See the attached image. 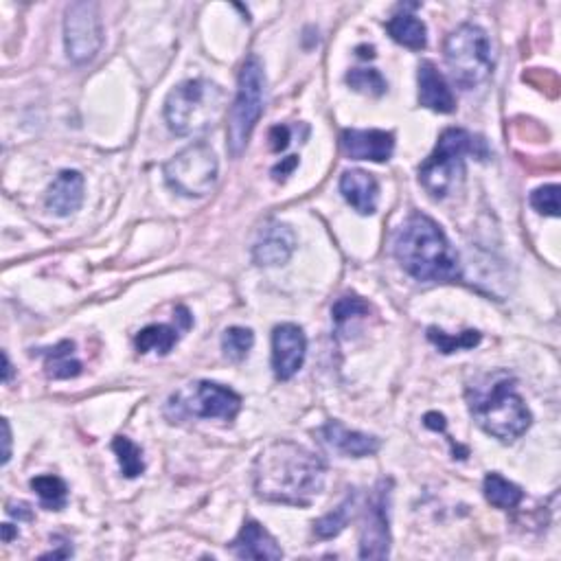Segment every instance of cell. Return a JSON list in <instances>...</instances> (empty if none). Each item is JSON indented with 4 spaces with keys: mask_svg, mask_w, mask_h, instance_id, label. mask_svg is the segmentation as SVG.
I'll list each match as a JSON object with an SVG mask.
<instances>
[{
    "mask_svg": "<svg viewBox=\"0 0 561 561\" xmlns=\"http://www.w3.org/2000/svg\"><path fill=\"white\" fill-rule=\"evenodd\" d=\"M7 513L9 515H14V518L18 520H31V511H29V505H25V502H9L7 505Z\"/></svg>",
    "mask_w": 561,
    "mask_h": 561,
    "instance_id": "obj_35",
    "label": "cell"
},
{
    "mask_svg": "<svg viewBox=\"0 0 561 561\" xmlns=\"http://www.w3.org/2000/svg\"><path fill=\"white\" fill-rule=\"evenodd\" d=\"M483 491L489 505L496 509H515L522 502V489L500 474H487Z\"/></svg>",
    "mask_w": 561,
    "mask_h": 561,
    "instance_id": "obj_22",
    "label": "cell"
},
{
    "mask_svg": "<svg viewBox=\"0 0 561 561\" xmlns=\"http://www.w3.org/2000/svg\"><path fill=\"white\" fill-rule=\"evenodd\" d=\"M296 250V235L288 224L272 222L259 233L253 248V259L257 266H283Z\"/></svg>",
    "mask_w": 561,
    "mask_h": 561,
    "instance_id": "obj_14",
    "label": "cell"
},
{
    "mask_svg": "<svg viewBox=\"0 0 561 561\" xmlns=\"http://www.w3.org/2000/svg\"><path fill=\"white\" fill-rule=\"evenodd\" d=\"M369 309H371L369 303H364L360 296L347 294V296H342V299L334 305V309H331V314H334V323L338 327H342L351 318L362 316V314H369Z\"/></svg>",
    "mask_w": 561,
    "mask_h": 561,
    "instance_id": "obj_30",
    "label": "cell"
},
{
    "mask_svg": "<svg viewBox=\"0 0 561 561\" xmlns=\"http://www.w3.org/2000/svg\"><path fill=\"white\" fill-rule=\"evenodd\" d=\"M388 502H391V480H380L366 502L360 531V557L386 559L391 553V529H388Z\"/></svg>",
    "mask_w": 561,
    "mask_h": 561,
    "instance_id": "obj_11",
    "label": "cell"
},
{
    "mask_svg": "<svg viewBox=\"0 0 561 561\" xmlns=\"http://www.w3.org/2000/svg\"><path fill=\"white\" fill-rule=\"evenodd\" d=\"M296 165H299V156H290V158H285L283 163H279L277 167L272 169V176L277 178V180H283L285 176L292 174V169H294Z\"/></svg>",
    "mask_w": 561,
    "mask_h": 561,
    "instance_id": "obj_33",
    "label": "cell"
},
{
    "mask_svg": "<svg viewBox=\"0 0 561 561\" xmlns=\"http://www.w3.org/2000/svg\"><path fill=\"white\" fill-rule=\"evenodd\" d=\"M31 489L36 491L40 502L47 509L60 511L66 507V498H68V489L62 478L57 476H38L31 480Z\"/></svg>",
    "mask_w": 561,
    "mask_h": 561,
    "instance_id": "obj_25",
    "label": "cell"
},
{
    "mask_svg": "<svg viewBox=\"0 0 561 561\" xmlns=\"http://www.w3.org/2000/svg\"><path fill=\"white\" fill-rule=\"evenodd\" d=\"M11 380V362L7 353H3V382L7 384Z\"/></svg>",
    "mask_w": 561,
    "mask_h": 561,
    "instance_id": "obj_37",
    "label": "cell"
},
{
    "mask_svg": "<svg viewBox=\"0 0 561 561\" xmlns=\"http://www.w3.org/2000/svg\"><path fill=\"white\" fill-rule=\"evenodd\" d=\"M340 193L360 215H373L377 209V198H380V185H377L373 174L351 169L340 178Z\"/></svg>",
    "mask_w": 561,
    "mask_h": 561,
    "instance_id": "obj_19",
    "label": "cell"
},
{
    "mask_svg": "<svg viewBox=\"0 0 561 561\" xmlns=\"http://www.w3.org/2000/svg\"><path fill=\"white\" fill-rule=\"evenodd\" d=\"M255 345V334L246 327H231L222 336V351L228 360L242 362Z\"/></svg>",
    "mask_w": 561,
    "mask_h": 561,
    "instance_id": "obj_29",
    "label": "cell"
},
{
    "mask_svg": "<svg viewBox=\"0 0 561 561\" xmlns=\"http://www.w3.org/2000/svg\"><path fill=\"white\" fill-rule=\"evenodd\" d=\"M340 145L342 152L353 160L386 163L395 152V134L386 130H345Z\"/></svg>",
    "mask_w": 561,
    "mask_h": 561,
    "instance_id": "obj_13",
    "label": "cell"
},
{
    "mask_svg": "<svg viewBox=\"0 0 561 561\" xmlns=\"http://www.w3.org/2000/svg\"><path fill=\"white\" fill-rule=\"evenodd\" d=\"M423 423H426V428H430L434 432H445V426H448V423H445V417L439 415V412H428Z\"/></svg>",
    "mask_w": 561,
    "mask_h": 561,
    "instance_id": "obj_34",
    "label": "cell"
},
{
    "mask_svg": "<svg viewBox=\"0 0 561 561\" xmlns=\"http://www.w3.org/2000/svg\"><path fill=\"white\" fill-rule=\"evenodd\" d=\"M163 171L167 185L180 196L204 198L217 182V158L206 143H193L169 158Z\"/></svg>",
    "mask_w": 561,
    "mask_h": 561,
    "instance_id": "obj_8",
    "label": "cell"
},
{
    "mask_svg": "<svg viewBox=\"0 0 561 561\" xmlns=\"http://www.w3.org/2000/svg\"><path fill=\"white\" fill-rule=\"evenodd\" d=\"M224 112V90L206 82L189 79L178 84L165 101V121L178 136H193L211 130Z\"/></svg>",
    "mask_w": 561,
    "mask_h": 561,
    "instance_id": "obj_5",
    "label": "cell"
},
{
    "mask_svg": "<svg viewBox=\"0 0 561 561\" xmlns=\"http://www.w3.org/2000/svg\"><path fill=\"white\" fill-rule=\"evenodd\" d=\"M103 44V25L97 3H73L64 16V47L68 60L86 64Z\"/></svg>",
    "mask_w": 561,
    "mask_h": 561,
    "instance_id": "obj_10",
    "label": "cell"
},
{
    "mask_svg": "<svg viewBox=\"0 0 561 561\" xmlns=\"http://www.w3.org/2000/svg\"><path fill=\"white\" fill-rule=\"evenodd\" d=\"M11 459V428L9 421L3 419V465H7Z\"/></svg>",
    "mask_w": 561,
    "mask_h": 561,
    "instance_id": "obj_36",
    "label": "cell"
},
{
    "mask_svg": "<svg viewBox=\"0 0 561 561\" xmlns=\"http://www.w3.org/2000/svg\"><path fill=\"white\" fill-rule=\"evenodd\" d=\"M176 342L178 329L169 325H150L139 331V336L134 338V345L139 349V353L156 351L160 356H167V353L176 347Z\"/></svg>",
    "mask_w": 561,
    "mask_h": 561,
    "instance_id": "obj_23",
    "label": "cell"
},
{
    "mask_svg": "<svg viewBox=\"0 0 561 561\" xmlns=\"http://www.w3.org/2000/svg\"><path fill=\"white\" fill-rule=\"evenodd\" d=\"M393 253L410 277L426 283H450L461 279L459 257H456L441 226L428 215L412 213L397 228Z\"/></svg>",
    "mask_w": 561,
    "mask_h": 561,
    "instance_id": "obj_2",
    "label": "cell"
},
{
    "mask_svg": "<svg viewBox=\"0 0 561 561\" xmlns=\"http://www.w3.org/2000/svg\"><path fill=\"white\" fill-rule=\"evenodd\" d=\"M14 535H18V531L11 529V524H3V542H11Z\"/></svg>",
    "mask_w": 561,
    "mask_h": 561,
    "instance_id": "obj_38",
    "label": "cell"
},
{
    "mask_svg": "<svg viewBox=\"0 0 561 561\" xmlns=\"http://www.w3.org/2000/svg\"><path fill=\"white\" fill-rule=\"evenodd\" d=\"M428 340L441 353H445V356H450V353H456V351L474 349L480 342V334L474 329H469V331H463V334H459V336H450V334H445V331H441L437 327H430L428 329Z\"/></svg>",
    "mask_w": 561,
    "mask_h": 561,
    "instance_id": "obj_27",
    "label": "cell"
},
{
    "mask_svg": "<svg viewBox=\"0 0 561 561\" xmlns=\"http://www.w3.org/2000/svg\"><path fill=\"white\" fill-rule=\"evenodd\" d=\"M465 156L487 160V143L463 128H450L439 136L434 152L419 167V182L432 198H445L465 176Z\"/></svg>",
    "mask_w": 561,
    "mask_h": 561,
    "instance_id": "obj_4",
    "label": "cell"
},
{
    "mask_svg": "<svg viewBox=\"0 0 561 561\" xmlns=\"http://www.w3.org/2000/svg\"><path fill=\"white\" fill-rule=\"evenodd\" d=\"M386 31L391 33V38L397 44H402V47H406V49H412V51L426 49V42H428L426 25H423L417 16L406 14V11L404 14H395L391 20H388Z\"/></svg>",
    "mask_w": 561,
    "mask_h": 561,
    "instance_id": "obj_20",
    "label": "cell"
},
{
    "mask_svg": "<svg viewBox=\"0 0 561 561\" xmlns=\"http://www.w3.org/2000/svg\"><path fill=\"white\" fill-rule=\"evenodd\" d=\"M263 93H266V73L257 55H250L242 66L237 82V97L228 112L226 147L228 154L239 158L248 147L263 112Z\"/></svg>",
    "mask_w": 561,
    "mask_h": 561,
    "instance_id": "obj_7",
    "label": "cell"
},
{
    "mask_svg": "<svg viewBox=\"0 0 561 561\" xmlns=\"http://www.w3.org/2000/svg\"><path fill=\"white\" fill-rule=\"evenodd\" d=\"M255 494L274 505L307 507L325 487V463L305 445L274 441L255 461Z\"/></svg>",
    "mask_w": 561,
    "mask_h": 561,
    "instance_id": "obj_1",
    "label": "cell"
},
{
    "mask_svg": "<svg viewBox=\"0 0 561 561\" xmlns=\"http://www.w3.org/2000/svg\"><path fill=\"white\" fill-rule=\"evenodd\" d=\"M320 437H323L331 448L338 450L340 454L351 456V459H364V456H373L380 450V439L349 430L342 426L340 421L325 423L323 430H320Z\"/></svg>",
    "mask_w": 561,
    "mask_h": 561,
    "instance_id": "obj_18",
    "label": "cell"
},
{
    "mask_svg": "<svg viewBox=\"0 0 561 561\" xmlns=\"http://www.w3.org/2000/svg\"><path fill=\"white\" fill-rule=\"evenodd\" d=\"M84 202V176L79 171L66 169L53 180L47 193V209L57 217H68Z\"/></svg>",
    "mask_w": 561,
    "mask_h": 561,
    "instance_id": "obj_17",
    "label": "cell"
},
{
    "mask_svg": "<svg viewBox=\"0 0 561 561\" xmlns=\"http://www.w3.org/2000/svg\"><path fill=\"white\" fill-rule=\"evenodd\" d=\"M44 369L53 380H71L82 373V362L75 358V342L62 340L60 345L44 351Z\"/></svg>",
    "mask_w": 561,
    "mask_h": 561,
    "instance_id": "obj_21",
    "label": "cell"
},
{
    "mask_svg": "<svg viewBox=\"0 0 561 561\" xmlns=\"http://www.w3.org/2000/svg\"><path fill=\"white\" fill-rule=\"evenodd\" d=\"M268 139H270V150L281 154L283 150H288L290 145V128L288 125H274Z\"/></svg>",
    "mask_w": 561,
    "mask_h": 561,
    "instance_id": "obj_32",
    "label": "cell"
},
{
    "mask_svg": "<svg viewBox=\"0 0 561 561\" xmlns=\"http://www.w3.org/2000/svg\"><path fill=\"white\" fill-rule=\"evenodd\" d=\"M353 509H356V494H349L334 511L323 515V518L314 524L316 537L329 540V537H336L338 533L345 531V526L353 518Z\"/></svg>",
    "mask_w": 561,
    "mask_h": 561,
    "instance_id": "obj_24",
    "label": "cell"
},
{
    "mask_svg": "<svg viewBox=\"0 0 561 561\" xmlns=\"http://www.w3.org/2000/svg\"><path fill=\"white\" fill-rule=\"evenodd\" d=\"M231 553L239 559H281L283 551L268 529L255 520H248L231 542Z\"/></svg>",
    "mask_w": 561,
    "mask_h": 561,
    "instance_id": "obj_15",
    "label": "cell"
},
{
    "mask_svg": "<svg viewBox=\"0 0 561 561\" xmlns=\"http://www.w3.org/2000/svg\"><path fill=\"white\" fill-rule=\"evenodd\" d=\"M347 84L356 90V93L369 95V97H382L386 93V79L375 68H353L347 73Z\"/></svg>",
    "mask_w": 561,
    "mask_h": 561,
    "instance_id": "obj_28",
    "label": "cell"
},
{
    "mask_svg": "<svg viewBox=\"0 0 561 561\" xmlns=\"http://www.w3.org/2000/svg\"><path fill=\"white\" fill-rule=\"evenodd\" d=\"M467 406L478 426L502 443L520 439L531 428V412L515 391V380L502 371L469 386Z\"/></svg>",
    "mask_w": 561,
    "mask_h": 561,
    "instance_id": "obj_3",
    "label": "cell"
},
{
    "mask_svg": "<svg viewBox=\"0 0 561 561\" xmlns=\"http://www.w3.org/2000/svg\"><path fill=\"white\" fill-rule=\"evenodd\" d=\"M419 103L423 108L439 114H450L456 108V99L445 82V77L437 71L432 62L419 64Z\"/></svg>",
    "mask_w": 561,
    "mask_h": 561,
    "instance_id": "obj_16",
    "label": "cell"
},
{
    "mask_svg": "<svg viewBox=\"0 0 561 561\" xmlns=\"http://www.w3.org/2000/svg\"><path fill=\"white\" fill-rule=\"evenodd\" d=\"M171 408H176L178 417L231 421L242 410V397L222 384L196 382L169 399V410Z\"/></svg>",
    "mask_w": 561,
    "mask_h": 561,
    "instance_id": "obj_9",
    "label": "cell"
},
{
    "mask_svg": "<svg viewBox=\"0 0 561 561\" xmlns=\"http://www.w3.org/2000/svg\"><path fill=\"white\" fill-rule=\"evenodd\" d=\"M445 64L450 75L463 90H474L485 84L494 73V55L485 29L478 25L456 27L443 44Z\"/></svg>",
    "mask_w": 561,
    "mask_h": 561,
    "instance_id": "obj_6",
    "label": "cell"
},
{
    "mask_svg": "<svg viewBox=\"0 0 561 561\" xmlns=\"http://www.w3.org/2000/svg\"><path fill=\"white\" fill-rule=\"evenodd\" d=\"M307 356V338L301 327L285 323L272 331V369L277 380L288 382L301 371Z\"/></svg>",
    "mask_w": 561,
    "mask_h": 561,
    "instance_id": "obj_12",
    "label": "cell"
},
{
    "mask_svg": "<svg viewBox=\"0 0 561 561\" xmlns=\"http://www.w3.org/2000/svg\"><path fill=\"white\" fill-rule=\"evenodd\" d=\"M531 206L542 215L559 217V187L546 185V187L535 189L531 193Z\"/></svg>",
    "mask_w": 561,
    "mask_h": 561,
    "instance_id": "obj_31",
    "label": "cell"
},
{
    "mask_svg": "<svg viewBox=\"0 0 561 561\" xmlns=\"http://www.w3.org/2000/svg\"><path fill=\"white\" fill-rule=\"evenodd\" d=\"M112 450L117 454V461L125 478H136L145 472L143 450L134 441H130L128 437H117L112 441Z\"/></svg>",
    "mask_w": 561,
    "mask_h": 561,
    "instance_id": "obj_26",
    "label": "cell"
}]
</instances>
